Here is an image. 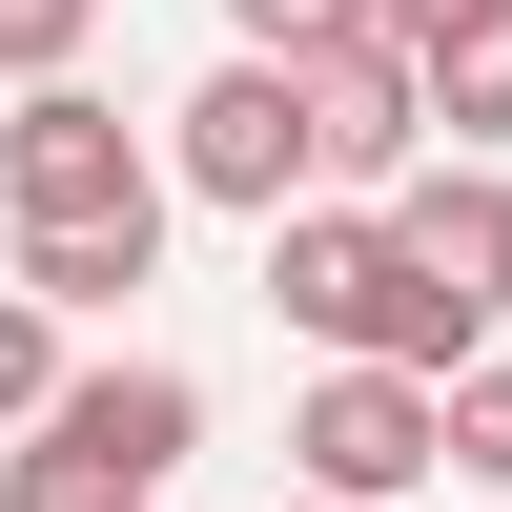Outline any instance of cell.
<instances>
[{
    "label": "cell",
    "mask_w": 512,
    "mask_h": 512,
    "mask_svg": "<svg viewBox=\"0 0 512 512\" xmlns=\"http://www.w3.org/2000/svg\"><path fill=\"white\" fill-rule=\"evenodd\" d=\"M0 226H21V308L41 328L123 308V287L164 267V144L123 103H82V82H21V123H0Z\"/></svg>",
    "instance_id": "1"
},
{
    "label": "cell",
    "mask_w": 512,
    "mask_h": 512,
    "mask_svg": "<svg viewBox=\"0 0 512 512\" xmlns=\"http://www.w3.org/2000/svg\"><path fill=\"white\" fill-rule=\"evenodd\" d=\"M267 308L308 328L328 369H410V390H451V369H472V349H451V308L410 287V246L369 226V205H287V226H267Z\"/></svg>",
    "instance_id": "2"
},
{
    "label": "cell",
    "mask_w": 512,
    "mask_h": 512,
    "mask_svg": "<svg viewBox=\"0 0 512 512\" xmlns=\"http://www.w3.org/2000/svg\"><path fill=\"white\" fill-rule=\"evenodd\" d=\"M308 185H328V164H308V82L226 41V62L164 103V205H246V226H287Z\"/></svg>",
    "instance_id": "3"
},
{
    "label": "cell",
    "mask_w": 512,
    "mask_h": 512,
    "mask_svg": "<svg viewBox=\"0 0 512 512\" xmlns=\"http://www.w3.org/2000/svg\"><path fill=\"white\" fill-rule=\"evenodd\" d=\"M287 472H308V512H390L451 472V410L410 390V369H328L308 410H287Z\"/></svg>",
    "instance_id": "4"
},
{
    "label": "cell",
    "mask_w": 512,
    "mask_h": 512,
    "mask_svg": "<svg viewBox=\"0 0 512 512\" xmlns=\"http://www.w3.org/2000/svg\"><path fill=\"white\" fill-rule=\"evenodd\" d=\"M21 451H62V472H103V492H164L205 451V369H164V349H123V369H62V410H41Z\"/></svg>",
    "instance_id": "5"
},
{
    "label": "cell",
    "mask_w": 512,
    "mask_h": 512,
    "mask_svg": "<svg viewBox=\"0 0 512 512\" xmlns=\"http://www.w3.org/2000/svg\"><path fill=\"white\" fill-rule=\"evenodd\" d=\"M369 226L410 246V287L451 308V349H492V308H512V164H410Z\"/></svg>",
    "instance_id": "6"
},
{
    "label": "cell",
    "mask_w": 512,
    "mask_h": 512,
    "mask_svg": "<svg viewBox=\"0 0 512 512\" xmlns=\"http://www.w3.org/2000/svg\"><path fill=\"white\" fill-rule=\"evenodd\" d=\"M287 82H308V164H328L349 205L431 164V103H410V41H390V21H369V41H328V62H287Z\"/></svg>",
    "instance_id": "7"
},
{
    "label": "cell",
    "mask_w": 512,
    "mask_h": 512,
    "mask_svg": "<svg viewBox=\"0 0 512 512\" xmlns=\"http://www.w3.org/2000/svg\"><path fill=\"white\" fill-rule=\"evenodd\" d=\"M410 103H431V144H451V164H492V144H512V0H492V21H451V41H410Z\"/></svg>",
    "instance_id": "8"
},
{
    "label": "cell",
    "mask_w": 512,
    "mask_h": 512,
    "mask_svg": "<svg viewBox=\"0 0 512 512\" xmlns=\"http://www.w3.org/2000/svg\"><path fill=\"white\" fill-rule=\"evenodd\" d=\"M431 410H451V472H472V492H512V349H472Z\"/></svg>",
    "instance_id": "9"
},
{
    "label": "cell",
    "mask_w": 512,
    "mask_h": 512,
    "mask_svg": "<svg viewBox=\"0 0 512 512\" xmlns=\"http://www.w3.org/2000/svg\"><path fill=\"white\" fill-rule=\"evenodd\" d=\"M41 410H62V328L0 287V431H41Z\"/></svg>",
    "instance_id": "10"
},
{
    "label": "cell",
    "mask_w": 512,
    "mask_h": 512,
    "mask_svg": "<svg viewBox=\"0 0 512 512\" xmlns=\"http://www.w3.org/2000/svg\"><path fill=\"white\" fill-rule=\"evenodd\" d=\"M246 62H328V41H369V0H226Z\"/></svg>",
    "instance_id": "11"
},
{
    "label": "cell",
    "mask_w": 512,
    "mask_h": 512,
    "mask_svg": "<svg viewBox=\"0 0 512 512\" xmlns=\"http://www.w3.org/2000/svg\"><path fill=\"white\" fill-rule=\"evenodd\" d=\"M82 21H103V0H0V82H62Z\"/></svg>",
    "instance_id": "12"
},
{
    "label": "cell",
    "mask_w": 512,
    "mask_h": 512,
    "mask_svg": "<svg viewBox=\"0 0 512 512\" xmlns=\"http://www.w3.org/2000/svg\"><path fill=\"white\" fill-rule=\"evenodd\" d=\"M0 512H164V492H103V472H62V451H0Z\"/></svg>",
    "instance_id": "13"
},
{
    "label": "cell",
    "mask_w": 512,
    "mask_h": 512,
    "mask_svg": "<svg viewBox=\"0 0 512 512\" xmlns=\"http://www.w3.org/2000/svg\"><path fill=\"white\" fill-rule=\"evenodd\" d=\"M369 21H390V41H451V21H492V0H369Z\"/></svg>",
    "instance_id": "14"
},
{
    "label": "cell",
    "mask_w": 512,
    "mask_h": 512,
    "mask_svg": "<svg viewBox=\"0 0 512 512\" xmlns=\"http://www.w3.org/2000/svg\"><path fill=\"white\" fill-rule=\"evenodd\" d=\"M287 512H308V492H287Z\"/></svg>",
    "instance_id": "15"
}]
</instances>
